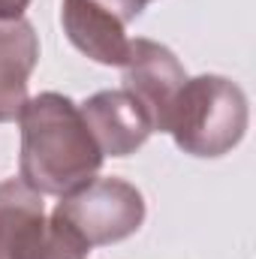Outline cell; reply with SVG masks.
Listing matches in <instances>:
<instances>
[{"mask_svg": "<svg viewBox=\"0 0 256 259\" xmlns=\"http://www.w3.org/2000/svg\"><path fill=\"white\" fill-rule=\"evenodd\" d=\"M18 178L39 196H66L97 178L103 154L84 127L78 106L55 91L30 97L18 112Z\"/></svg>", "mask_w": 256, "mask_h": 259, "instance_id": "obj_1", "label": "cell"}, {"mask_svg": "<svg viewBox=\"0 0 256 259\" xmlns=\"http://www.w3.org/2000/svg\"><path fill=\"white\" fill-rule=\"evenodd\" d=\"M250 124L244 91L223 75L187 78L169 112L166 133L193 157H223L241 145Z\"/></svg>", "mask_w": 256, "mask_h": 259, "instance_id": "obj_2", "label": "cell"}, {"mask_svg": "<svg viewBox=\"0 0 256 259\" xmlns=\"http://www.w3.org/2000/svg\"><path fill=\"white\" fill-rule=\"evenodd\" d=\"M88 241L21 178L0 181V259H88Z\"/></svg>", "mask_w": 256, "mask_h": 259, "instance_id": "obj_3", "label": "cell"}, {"mask_svg": "<svg viewBox=\"0 0 256 259\" xmlns=\"http://www.w3.org/2000/svg\"><path fill=\"white\" fill-rule=\"evenodd\" d=\"M66 223L88 241V247L118 244L145 223V196L124 178H91L55 205Z\"/></svg>", "mask_w": 256, "mask_h": 259, "instance_id": "obj_4", "label": "cell"}, {"mask_svg": "<svg viewBox=\"0 0 256 259\" xmlns=\"http://www.w3.org/2000/svg\"><path fill=\"white\" fill-rule=\"evenodd\" d=\"M121 69H124V91L145 109L154 133H166L175 97L181 94L184 81L190 78L184 64L163 42L136 36L130 39Z\"/></svg>", "mask_w": 256, "mask_h": 259, "instance_id": "obj_5", "label": "cell"}, {"mask_svg": "<svg viewBox=\"0 0 256 259\" xmlns=\"http://www.w3.org/2000/svg\"><path fill=\"white\" fill-rule=\"evenodd\" d=\"M78 112L103 157H130L154 133L145 109L124 88L94 94L78 106Z\"/></svg>", "mask_w": 256, "mask_h": 259, "instance_id": "obj_6", "label": "cell"}, {"mask_svg": "<svg viewBox=\"0 0 256 259\" xmlns=\"http://www.w3.org/2000/svg\"><path fill=\"white\" fill-rule=\"evenodd\" d=\"M66 39L91 61L103 66H121L127 58V24L94 0H64L61 3Z\"/></svg>", "mask_w": 256, "mask_h": 259, "instance_id": "obj_7", "label": "cell"}, {"mask_svg": "<svg viewBox=\"0 0 256 259\" xmlns=\"http://www.w3.org/2000/svg\"><path fill=\"white\" fill-rule=\"evenodd\" d=\"M39 61V39L27 18H0V124L24 109L27 84Z\"/></svg>", "mask_w": 256, "mask_h": 259, "instance_id": "obj_8", "label": "cell"}, {"mask_svg": "<svg viewBox=\"0 0 256 259\" xmlns=\"http://www.w3.org/2000/svg\"><path fill=\"white\" fill-rule=\"evenodd\" d=\"M94 3L106 6L109 12H115V15L127 24V21H133V18H139V15H142V9H145L151 0H94Z\"/></svg>", "mask_w": 256, "mask_h": 259, "instance_id": "obj_9", "label": "cell"}, {"mask_svg": "<svg viewBox=\"0 0 256 259\" xmlns=\"http://www.w3.org/2000/svg\"><path fill=\"white\" fill-rule=\"evenodd\" d=\"M30 0H0V18H21Z\"/></svg>", "mask_w": 256, "mask_h": 259, "instance_id": "obj_10", "label": "cell"}]
</instances>
